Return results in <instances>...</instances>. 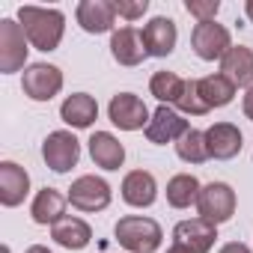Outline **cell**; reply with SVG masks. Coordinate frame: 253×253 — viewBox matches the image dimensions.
<instances>
[{
	"instance_id": "6da1fadb",
	"label": "cell",
	"mask_w": 253,
	"mask_h": 253,
	"mask_svg": "<svg viewBox=\"0 0 253 253\" xmlns=\"http://www.w3.org/2000/svg\"><path fill=\"white\" fill-rule=\"evenodd\" d=\"M18 21L27 33V39L33 42V48L39 51H54L63 39V27L66 18L60 9H42V6H21L18 9Z\"/></svg>"
},
{
	"instance_id": "7a4b0ae2",
	"label": "cell",
	"mask_w": 253,
	"mask_h": 253,
	"mask_svg": "<svg viewBox=\"0 0 253 253\" xmlns=\"http://www.w3.org/2000/svg\"><path fill=\"white\" fill-rule=\"evenodd\" d=\"M113 232L116 241L131 253H155L161 247V226L152 217H140V214L122 217Z\"/></svg>"
},
{
	"instance_id": "3957f363",
	"label": "cell",
	"mask_w": 253,
	"mask_h": 253,
	"mask_svg": "<svg viewBox=\"0 0 253 253\" xmlns=\"http://www.w3.org/2000/svg\"><path fill=\"white\" fill-rule=\"evenodd\" d=\"M197 209H200V217L209 220L211 226L223 223L232 217L235 211V191L226 185V182H211L200 191V200H197Z\"/></svg>"
},
{
	"instance_id": "277c9868",
	"label": "cell",
	"mask_w": 253,
	"mask_h": 253,
	"mask_svg": "<svg viewBox=\"0 0 253 253\" xmlns=\"http://www.w3.org/2000/svg\"><path fill=\"white\" fill-rule=\"evenodd\" d=\"M42 158L54 173H69L81 158V143L72 131H51L42 143Z\"/></svg>"
},
{
	"instance_id": "5b68a950",
	"label": "cell",
	"mask_w": 253,
	"mask_h": 253,
	"mask_svg": "<svg viewBox=\"0 0 253 253\" xmlns=\"http://www.w3.org/2000/svg\"><path fill=\"white\" fill-rule=\"evenodd\" d=\"M27 60V33L12 18L0 21V72H18Z\"/></svg>"
},
{
	"instance_id": "8992f818",
	"label": "cell",
	"mask_w": 253,
	"mask_h": 253,
	"mask_svg": "<svg viewBox=\"0 0 253 253\" xmlns=\"http://www.w3.org/2000/svg\"><path fill=\"white\" fill-rule=\"evenodd\" d=\"M107 116L122 131H137V128H146L149 125V110H146L143 98H137L134 92L113 95L110 104H107Z\"/></svg>"
},
{
	"instance_id": "52a82bcc",
	"label": "cell",
	"mask_w": 253,
	"mask_h": 253,
	"mask_svg": "<svg viewBox=\"0 0 253 253\" xmlns=\"http://www.w3.org/2000/svg\"><path fill=\"white\" fill-rule=\"evenodd\" d=\"M191 45H194L200 60H223L229 54V48H232V39H229V30L223 24L203 21V24L194 27Z\"/></svg>"
},
{
	"instance_id": "ba28073f",
	"label": "cell",
	"mask_w": 253,
	"mask_h": 253,
	"mask_svg": "<svg viewBox=\"0 0 253 253\" xmlns=\"http://www.w3.org/2000/svg\"><path fill=\"white\" fill-rule=\"evenodd\" d=\"M21 86L33 101H51L63 89V72L57 66H48V63H33L24 69Z\"/></svg>"
},
{
	"instance_id": "9c48e42d",
	"label": "cell",
	"mask_w": 253,
	"mask_h": 253,
	"mask_svg": "<svg viewBox=\"0 0 253 253\" xmlns=\"http://www.w3.org/2000/svg\"><path fill=\"white\" fill-rule=\"evenodd\" d=\"M69 203L81 211H101L110 206V185L98 176H81L69 188Z\"/></svg>"
},
{
	"instance_id": "30bf717a",
	"label": "cell",
	"mask_w": 253,
	"mask_h": 253,
	"mask_svg": "<svg viewBox=\"0 0 253 253\" xmlns=\"http://www.w3.org/2000/svg\"><path fill=\"white\" fill-rule=\"evenodd\" d=\"M188 128H191V125H188V119H182V113H176L170 104H161L152 113L149 125H146V137H149V143H158L161 146V143L179 140Z\"/></svg>"
},
{
	"instance_id": "8fae6325",
	"label": "cell",
	"mask_w": 253,
	"mask_h": 253,
	"mask_svg": "<svg viewBox=\"0 0 253 253\" xmlns=\"http://www.w3.org/2000/svg\"><path fill=\"white\" fill-rule=\"evenodd\" d=\"M214 238H217L214 226H211L209 220H203V217L182 220V223H176V229H173V244H179V247H185V250H191V253H209L211 244H214Z\"/></svg>"
},
{
	"instance_id": "7c38bea8",
	"label": "cell",
	"mask_w": 253,
	"mask_h": 253,
	"mask_svg": "<svg viewBox=\"0 0 253 253\" xmlns=\"http://www.w3.org/2000/svg\"><path fill=\"white\" fill-rule=\"evenodd\" d=\"M110 54L119 66H140L149 54L143 45V33L134 27H119L110 36Z\"/></svg>"
},
{
	"instance_id": "4fadbf2b",
	"label": "cell",
	"mask_w": 253,
	"mask_h": 253,
	"mask_svg": "<svg viewBox=\"0 0 253 253\" xmlns=\"http://www.w3.org/2000/svg\"><path fill=\"white\" fill-rule=\"evenodd\" d=\"M206 149H209V158H217V161L235 158L241 152V131L229 122H214L206 131Z\"/></svg>"
},
{
	"instance_id": "5bb4252c",
	"label": "cell",
	"mask_w": 253,
	"mask_h": 253,
	"mask_svg": "<svg viewBox=\"0 0 253 253\" xmlns=\"http://www.w3.org/2000/svg\"><path fill=\"white\" fill-rule=\"evenodd\" d=\"M176 39H179V33H176V21L173 18L158 15V18H152L143 27V45H146L149 57H167L176 48Z\"/></svg>"
},
{
	"instance_id": "9a60e30c",
	"label": "cell",
	"mask_w": 253,
	"mask_h": 253,
	"mask_svg": "<svg viewBox=\"0 0 253 253\" xmlns=\"http://www.w3.org/2000/svg\"><path fill=\"white\" fill-rule=\"evenodd\" d=\"M158 197V185L155 176L146 170H131L128 176L122 179V200L134 206V209H149Z\"/></svg>"
},
{
	"instance_id": "2e32d148",
	"label": "cell",
	"mask_w": 253,
	"mask_h": 253,
	"mask_svg": "<svg viewBox=\"0 0 253 253\" xmlns=\"http://www.w3.org/2000/svg\"><path fill=\"white\" fill-rule=\"evenodd\" d=\"M27 191H30V176L24 167H18L15 161L0 164V203L12 209V206L24 203Z\"/></svg>"
},
{
	"instance_id": "e0dca14e",
	"label": "cell",
	"mask_w": 253,
	"mask_h": 253,
	"mask_svg": "<svg viewBox=\"0 0 253 253\" xmlns=\"http://www.w3.org/2000/svg\"><path fill=\"white\" fill-rule=\"evenodd\" d=\"M220 75L229 78L235 86H253V51L244 45H232L229 54L220 60Z\"/></svg>"
},
{
	"instance_id": "ac0fdd59",
	"label": "cell",
	"mask_w": 253,
	"mask_h": 253,
	"mask_svg": "<svg viewBox=\"0 0 253 253\" xmlns=\"http://www.w3.org/2000/svg\"><path fill=\"white\" fill-rule=\"evenodd\" d=\"M113 18H116V9L107 0H84L78 6V24L86 33H107L113 27Z\"/></svg>"
},
{
	"instance_id": "d6986e66",
	"label": "cell",
	"mask_w": 253,
	"mask_h": 253,
	"mask_svg": "<svg viewBox=\"0 0 253 253\" xmlns=\"http://www.w3.org/2000/svg\"><path fill=\"white\" fill-rule=\"evenodd\" d=\"M51 238H54L60 247H66V250H84V247L89 244V238H92V229H89L81 217L66 214V217H60V220L51 226Z\"/></svg>"
},
{
	"instance_id": "ffe728a7",
	"label": "cell",
	"mask_w": 253,
	"mask_h": 253,
	"mask_svg": "<svg viewBox=\"0 0 253 253\" xmlns=\"http://www.w3.org/2000/svg\"><path fill=\"white\" fill-rule=\"evenodd\" d=\"M60 116H63V122L72 125V128H89L92 119L98 116V104H95L92 95L75 92V95H69V98L60 104Z\"/></svg>"
},
{
	"instance_id": "44dd1931",
	"label": "cell",
	"mask_w": 253,
	"mask_h": 253,
	"mask_svg": "<svg viewBox=\"0 0 253 253\" xmlns=\"http://www.w3.org/2000/svg\"><path fill=\"white\" fill-rule=\"evenodd\" d=\"M89 155H92V161H95L98 167H104V170H119L122 161H125L122 143H119L113 134H107V131H95V134L89 137Z\"/></svg>"
},
{
	"instance_id": "7402d4cb",
	"label": "cell",
	"mask_w": 253,
	"mask_h": 253,
	"mask_svg": "<svg viewBox=\"0 0 253 253\" xmlns=\"http://www.w3.org/2000/svg\"><path fill=\"white\" fill-rule=\"evenodd\" d=\"M197 95H200V101H203L206 110L223 107V104L232 101L235 84H232L229 78H223V75H209V78H200V81H197Z\"/></svg>"
},
{
	"instance_id": "603a6c76",
	"label": "cell",
	"mask_w": 253,
	"mask_h": 253,
	"mask_svg": "<svg viewBox=\"0 0 253 253\" xmlns=\"http://www.w3.org/2000/svg\"><path fill=\"white\" fill-rule=\"evenodd\" d=\"M66 203H69V197H63L57 188H42L39 194H36V200H33V206H30V214H33V220L36 223H57L60 217H66L63 211H66Z\"/></svg>"
},
{
	"instance_id": "cb8c5ba5",
	"label": "cell",
	"mask_w": 253,
	"mask_h": 253,
	"mask_svg": "<svg viewBox=\"0 0 253 253\" xmlns=\"http://www.w3.org/2000/svg\"><path fill=\"white\" fill-rule=\"evenodd\" d=\"M200 182H197V176H191V173H179V176H173L170 182H167V203L173 206V209H188L191 203H197L200 200Z\"/></svg>"
},
{
	"instance_id": "d4e9b609",
	"label": "cell",
	"mask_w": 253,
	"mask_h": 253,
	"mask_svg": "<svg viewBox=\"0 0 253 253\" xmlns=\"http://www.w3.org/2000/svg\"><path fill=\"white\" fill-rule=\"evenodd\" d=\"M149 89L161 104H179V98L185 92V81L176 72H155L149 81Z\"/></svg>"
},
{
	"instance_id": "484cf974",
	"label": "cell",
	"mask_w": 253,
	"mask_h": 253,
	"mask_svg": "<svg viewBox=\"0 0 253 253\" xmlns=\"http://www.w3.org/2000/svg\"><path fill=\"white\" fill-rule=\"evenodd\" d=\"M176 155L188 164H203L209 161V149H206V131L188 128L179 140H176Z\"/></svg>"
},
{
	"instance_id": "4316f807",
	"label": "cell",
	"mask_w": 253,
	"mask_h": 253,
	"mask_svg": "<svg viewBox=\"0 0 253 253\" xmlns=\"http://www.w3.org/2000/svg\"><path fill=\"white\" fill-rule=\"evenodd\" d=\"M182 113H194V116H203V113H209L206 107H203V101H200V95H197V81H185V92H182V98H179V104H176Z\"/></svg>"
},
{
	"instance_id": "83f0119b",
	"label": "cell",
	"mask_w": 253,
	"mask_h": 253,
	"mask_svg": "<svg viewBox=\"0 0 253 253\" xmlns=\"http://www.w3.org/2000/svg\"><path fill=\"white\" fill-rule=\"evenodd\" d=\"M185 9H188L200 24H203V21H214V15H217L220 3H217V0H188Z\"/></svg>"
},
{
	"instance_id": "f1b7e54d",
	"label": "cell",
	"mask_w": 253,
	"mask_h": 253,
	"mask_svg": "<svg viewBox=\"0 0 253 253\" xmlns=\"http://www.w3.org/2000/svg\"><path fill=\"white\" fill-rule=\"evenodd\" d=\"M113 9H116V15H122V18L134 21V18H140V15L149 9V3H146V0H137V3H125V0H116Z\"/></svg>"
},
{
	"instance_id": "f546056e",
	"label": "cell",
	"mask_w": 253,
	"mask_h": 253,
	"mask_svg": "<svg viewBox=\"0 0 253 253\" xmlns=\"http://www.w3.org/2000/svg\"><path fill=\"white\" fill-rule=\"evenodd\" d=\"M217 253H250V247H247V244H238V241H229V244H223Z\"/></svg>"
},
{
	"instance_id": "4dcf8cb0",
	"label": "cell",
	"mask_w": 253,
	"mask_h": 253,
	"mask_svg": "<svg viewBox=\"0 0 253 253\" xmlns=\"http://www.w3.org/2000/svg\"><path fill=\"white\" fill-rule=\"evenodd\" d=\"M241 107H244V116H247V119H253V86L244 92V101H241Z\"/></svg>"
},
{
	"instance_id": "1f68e13d",
	"label": "cell",
	"mask_w": 253,
	"mask_h": 253,
	"mask_svg": "<svg viewBox=\"0 0 253 253\" xmlns=\"http://www.w3.org/2000/svg\"><path fill=\"white\" fill-rule=\"evenodd\" d=\"M27 253H51V250H48V247H42V244H33Z\"/></svg>"
},
{
	"instance_id": "d6a6232c",
	"label": "cell",
	"mask_w": 253,
	"mask_h": 253,
	"mask_svg": "<svg viewBox=\"0 0 253 253\" xmlns=\"http://www.w3.org/2000/svg\"><path fill=\"white\" fill-rule=\"evenodd\" d=\"M244 12H247V18L253 21V0H247V6H244Z\"/></svg>"
},
{
	"instance_id": "836d02e7",
	"label": "cell",
	"mask_w": 253,
	"mask_h": 253,
	"mask_svg": "<svg viewBox=\"0 0 253 253\" xmlns=\"http://www.w3.org/2000/svg\"><path fill=\"white\" fill-rule=\"evenodd\" d=\"M167 253H191V250H185V247H179V244H173V247H170Z\"/></svg>"
}]
</instances>
